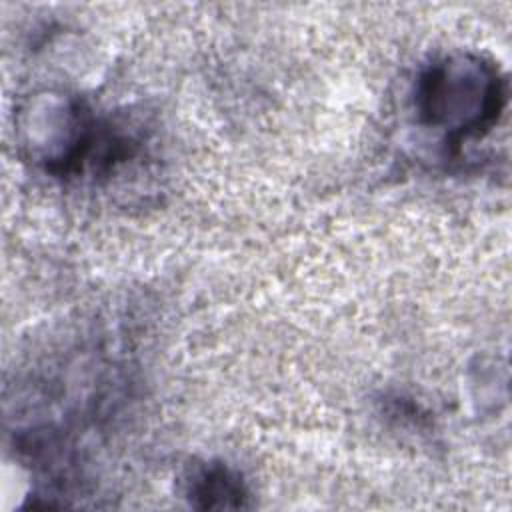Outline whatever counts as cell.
<instances>
[{
    "mask_svg": "<svg viewBox=\"0 0 512 512\" xmlns=\"http://www.w3.org/2000/svg\"><path fill=\"white\" fill-rule=\"evenodd\" d=\"M504 106V76L490 58L478 52L444 54L418 74L414 90L418 122L442 134L452 150L494 128Z\"/></svg>",
    "mask_w": 512,
    "mask_h": 512,
    "instance_id": "1",
    "label": "cell"
},
{
    "mask_svg": "<svg viewBox=\"0 0 512 512\" xmlns=\"http://www.w3.org/2000/svg\"><path fill=\"white\" fill-rule=\"evenodd\" d=\"M184 494L200 510H240L250 506V492L240 472L224 462L196 464L186 480Z\"/></svg>",
    "mask_w": 512,
    "mask_h": 512,
    "instance_id": "2",
    "label": "cell"
}]
</instances>
